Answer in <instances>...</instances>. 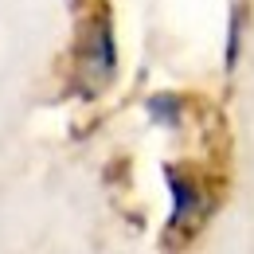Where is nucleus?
Wrapping results in <instances>:
<instances>
[{
  "label": "nucleus",
  "mask_w": 254,
  "mask_h": 254,
  "mask_svg": "<svg viewBox=\"0 0 254 254\" xmlns=\"http://www.w3.org/2000/svg\"><path fill=\"white\" fill-rule=\"evenodd\" d=\"M168 188H172V199H176L172 219H168V243H172V235H184V231H191L203 219V191L195 188L180 168H168Z\"/></svg>",
  "instance_id": "f257e3e1"
},
{
  "label": "nucleus",
  "mask_w": 254,
  "mask_h": 254,
  "mask_svg": "<svg viewBox=\"0 0 254 254\" xmlns=\"http://www.w3.org/2000/svg\"><path fill=\"white\" fill-rule=\"evenodd\" d=\"M82 70L90 74L94 90L114 78V32H110V20L106 16L90 24V35L82 43Z\"/></svg>",
  "instance_id": "f03ea898"
},
{
  "label": "nucleus",
  "mask_w": 254,
  "mask_h": 254,
  "mask_svg": "<svg viewBox=\"0 0 254 254\" xmlns=\"http://www.w3.org/2000/svg\"><path fill=\"white\" fill-rule=\"evenodd\" d=\"M149 114L157 118V122H164V126H176V118H180V102L168 94H157L153 102H149Z\"/></svg>",
  "instance_id": "7ed1b4c3"
}]
</instances>
